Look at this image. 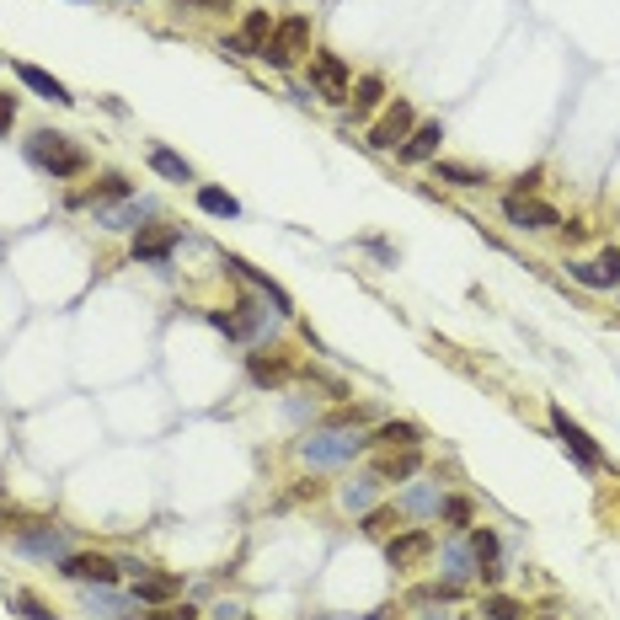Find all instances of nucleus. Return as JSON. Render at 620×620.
<instances>
[{"label": "nucleus", "mask_w": 620, "mask_h": 620, "mask_svg": "<svg viewBox=\"0 0 620 620\" xmlns=\"http://www.w3.org/2000/svg\"><path fill=\"white\" fill-rule=\"evenodd\" d=\"M27 161H33L38 172H49L54 182H70V177H81L86 166H91V155L81 145H70V134L38 129L33 139H27Z\"/></svg>", "instance_id": "f257e3e1"}, {"label": "nucleus", "mask_w": 620, "mask_h": 620, "mask_svg": "<svg viewBox=\"0 0 620 620\" xmlns=\"http://www.w3.org/2000/svg\"><path fill=\"white\" fill-rule=\"evenodd\" d=\"M364 449H369V439H359V433L321 428V433H305L300 439V460L305 465H348V460H359Z\"/></svg>", "instance_id": "f03ea898"}, {"label": "nucleus", "mask_w": 620, "mask_h": 620, "mask_svg": "<svg viewBox=\"0 0 620 620\" xmlns=\"http://www.w3.org/2000/svg\"><path fill=\"white\" fill-rule=\"evenodd\" d=\"M305 49H310V17H284V22H273V38L257 59H268L273 70H289Z\"/></svg>", "instance_id": "7ed1b4c3"}, {"label": "nucleus", "mask_w": 620, "mask_h": 620, "mask_svg": "<svg viewBox=\"0 0 620 620\" xmlns=\"http://www.w3.org/2000/svg\"><path fill=\"white\" fill-rule=\"evenodd\" d=\"M310 86H316L332 107H348V97H353V75H348V65H343L332 49H316V54H310Z\"/></svg>", "instance_id": "20e7f679"}, {"label": "nucleus", "mask_w": 620, "mask_h": 620, "mask_svg": "<svg viewBox=\"0 0 620 620\" xmlns=\"http://www.w3.org/2000/svg\"><path fill=\"white\" fill-rule=\"evenodd\" d=\"M17 551L22 556H43V562H65V556L75 551V540H70L65 524H22Z\"/></svg>", "instance_id": "39448f33"}, {"label": "nucleus", "mask_w": 620, "mask_h": 620, "mask_svg": "<svg viewBox=\"0 0 620 620\" xmlns=\"http://www.w3.org/2000/svg\"><path fill=\"white\" fill-rule=\"evenodd\" d=\"M417 129V113H412V102L407 97H396L391 107H385V113L369 123V145L375 150H401L407 145V134Z\"/></svg>", "instance_id": "423d86ee"}, {"label": "nucleus", "mask_w": 620, "mask_h": 620, "mask_svg": "<svg viewBox=\"0 0 620 620\" xmlns=\"http://www.w3.org/2000/svg\"><path fill=\"white\" fill-rule=\"evenodd\" d=\"M59 572H65L70 583H97V588H113L123 567L113 562V556H102V551H70L65 562H59Z\"/></svg>", "instance_id": "0eeeda50"}, {"label": "nucleus", "mask_w": 620, "mask_h": 620, "mask_svg": "<svg viewBox=\"0 0 620 620\" xmlns=\"http://www.w3.org/2000/svg\"><path fill=\"white\" fill-rule=\"evenodd\" d=\"M177 241H182V230H177V225H139V230H134L129 257H134V262H155V268H161V262L177 252Z\"/></svg>", "instance_id": "6e6552de"}, {"label": "nucleus", "mask_w": 620, "mask_h": 620, "mask_svg": "<svg viewBox=\"0 0 620 620\" xmlns=\"http://www.w3.org/2000/svg\"><path fill=\"white\" fill-rule=\"evenodd\" d=\"M503 220L519 225V230H556L562 225V214H556L551 204H540V198H503Z\"/></svg>", "instance_id": "1a4fd4ad"}, {"label": "nucleus", "mask_w": 620, "mask_h": 620, "mask_svg": "<svg viewBox=\"0 0 620 620\" xmlns=\"http://www.w3.org/2000/svg\"><path fill=\"white\" fill-rule=\"evenodd\" d=\"M551 428H556V439H562V444L572 449V455H578V465H588V471H599V465H604L599 444L588 439V433H583L578 423H572V417H567L562 407H551Z\"/></svg>", "instance_id": "9d476101"}, {"label": "nucleus", "mask_w": 620, "mask_h": 620, "mask_svg": "<svg viewBox=\"0 0 620 620\" xmlns=\"http://www.w3.org/2000/svg\"><path fill=\"white\" fill-rule=\"evenodd\" d=\"M246 375H252V385H262V391H278V385H289L294 364L284 353H252V359H246Z\"/></svg>", "instance_id": "9b49d317"}, {"label": "nucleus", "mask_w": 620, "mask_h": 620, "mask_svg": "<svg viewBox=\"0 0 620 620\" xmlns=\"http://www.w3.org/2000/svg\"><path fill=\"white\" fill-rule=\"evenodd\" d=\"M11 70H17V81H22L27 91H38L43 102H59V107H70V102H75V97H70V86H65V81H54L49 70H38V65H22V59H17Z\"/></svg>", "instance_id": "f8f14e48"}, {"label": "nucleus", "mask_w": 620, "mask_h": 620, "mask_svg": "<svg viewBox=\"0 0 620 620\" xmlns=\"http://www.w3.org/2000/svg\"><path fill=\"white\" fill-rule=\"evenodd\" d=\"M428 551H433V535L428 530H407V535H391L385 562H391V567H412V562H423Z\"/></svg>", "instance_id": "ddd939ff"}, {"label": "nucleus", "mask_w": 620, "mask_h": 620, "mask_svg": "<svg viewBox=\"0 0 620 620\" xmlns=\"http://www.w3.org/2000/svg\"><path fill=\"white\" fill-rule=\"evenodd\" d=\"M417 471H423V455H417V449H391V455L375 460V482H407Z\"/></svg>", "instance_id": "4468645a"}, {"label": "nucleus", "mask_w": 620, "mask_h": 620, "mask_svg": "<svg viewBox=\"0 0 620 620\" xmlns=\"http://www.w3.org/2000/svg\"><path fill=\"white\" fill-rule=\"evenodd\" d=\"M439 139H444V123L433 118V123H417V129L407 134V145H401V161L417 166V161H428L433 150H439Z\"/></svg>", "instance_id": "2eb2a0df"}, {"label": "nucleus", "mask_w": 620, "mask_h": 620, "mask_svg": "<svg viewBox=\"0 0 620 620\" xmlns=\"http://www.w3.org/2000/svg\"><path fill=\"white\" fill-rule=\"evenodd\" d=\"M118 198H129V177H118V172H107L102 182H91L86 193H75L70 204H91V209H102V204H118Z\"/></svg>", "instance_id": "dca6fc26"}, {"label": "nucleus", "mask_w": 620, "mask_h": 620, "mask_svg": "<svg viewBox=\"0 0 620 620\" xmlns=\"http://www.w3.org/2000/svg\"><path fill=\"white\" fill-rule=\"evenodd\" d=\"M225 268H230V273H241V278H252V284H257V289H262V294H268V300L278 305V316H289V310H294V305H289V294L278 289V284H273L268 273H257L252 262H241V257H225Z\"/></svg>", "instance_id": "f3484780"}, {"label": "nucleus", "mask_w": 620, "mask_h": 620, "mask_svg": "<svg viewBox=\"0 0 620 620\" xmlns=\"http://www.w3.org/2000/svg\"><path fill=\"white\" fill-rule=\"evenodd\" d=\"M369 444H380V449H417V444H423V428H417V423H380L375 433H369Z\"/></svg>", "instance_id": "a211bd4d"}, {"label": "nucleus", "mask_w": 620, "mask_h": 620, "mask_svg": "<svg viewBox=\"0 0 620 620\" xmlns=\"http://www.w3.org/2000/svg\"><path fill=\"white\" fill-rule=\"evenodd\" d=\"M353 118H369V113H375V107L385 102V81H380V75L375 70H369V75H359V81H353Z\"/></svg>", "instance_id": "6ab92c4d"}, {"label": "nucleus", "mask_w": 620, "mask_h": 620, "mask_svg": "<svg viewBox=\"0 0 620 620\" xmlns=\"http://www.w3.org/2000/svg\"><path fill=\"white\" fill-rule=\"evenodd\" d=\"M150 214H155L150 198H129V204L113 209V214L102 209V225H107V230H139V220H150Z\"/></svg>", "instance_id": "aec40b11"}, {"label": "nucleus", "mask_w": 620, "mask_h": 620, "mask_svg": "<svg viewBox=\"0 0 620 620\" xmlns=\"http://www.w3.org/2000/svg\"><path fill=\"white\" fill-rule=\"evenodd\" d=\"M150 172H161L166 182H193V166L166 145H150Z\"/></svg>", "instance_id": "412c9836"}, {"label": "nucleus", "mask_w": 620, "mask_h": 620, "mask_svg": "<svg viewBox=\"0 0 620 620\" xmlns=\"http://www.w3.org/2000/svg\"><path fill=\"white\" fill-rule=\"evenodd\" d=\"M182 594L177 578H134V599L139 604H172Z\"/></svg>", "instance_id": "4be33fe9"}, {"label": "nucleus", "mask_w": 620, "mask_h": 620, "mask_svg": "<svg viewBox=\"0 0 620 620\" xmlns=\"http://www.w3.org/2000/svg\"><path fill=\"white\" fill-rule=\"evenodd\" d=\"M433 177L449 182V188H482V182H487V172H476V166H460V161H439V166H433Z\"/></svg>", "instance_id": "5701e85b"}, {"label": "nucleus", "mask_w": 620, "mask_h": 620, "mask_svg": "<svg viewBox=\"0 0 620 620\" xmlns=\"http://www.w3.org/2000/svg\"><path fill=\"white\" fill-rule=\"evenodd\" d=\"M198 209H204V214H220V220H236V214H241V204H236L225 188H198Z\"/></svg>", "instance_id": "b1692460"}, {"label": "nucleus", "mask_w": 620, "mask_h": 620, "mask_svg": "<svg viewBox=\"0 0 620 620\" xmlns=\"http://www.w3.org/2000/svg\"><path fill=\"white\" fill-rule=\"evenodd\" d=\"M6 604H11L17 615H27V620H54L49 604H43L38 594H27V588H6Z\"/></svg>", "instance_id": "393cba45"}, {"label": "nucleus", "mask_w": 620, "mask_h": 620, "mask_svg": "<svg viewBox=\"0 0 620 620\" xmlns=\"http://www.w3.org/2000/svg\"><path fill=\"white\" fill-rule=\"evenodd\" d=\"M343 503L353 508V514H369V508H375V476H364V482H348V487H343Z\"/></svg>", "instance_id": "a878e982"}, {"label": "nucleus", "mask_w": 620, "mask_h": 620, "mask_svg": "<svg viewBox=\"0 0 620 620\" xmlns=\"http://www.w3.org/2000/svg\"><path fill=\"white\" fill-rule=\"evenodd\" d=\"M439 514L455 524V530H471V519H476V508H471V498H439Z\"/></svg>", "instance_id": "bb28decb"}, {"label": "nucleus", "mask_w": 620, "mask_h": 620, "mask_svg": "<svg viewBox=\"0 0 620 620\" xmlns=\"http://www.w3.org/2000/svg\"><path fill=\"white\" fill-rule=\"evenodd\" d=\"M465 546H471L476 567H482V562H498V535H492V530H471V535H465Z\"/></svg>", "instance_id": "cd10ccee"}, {"label": "nucleus", "mask_w": 620, "mask_h": 620, "mask_svg": "<svg viewBox=\"0 0 620 620\" xmlns=\"http://www.w3.org/2000/svg\"><path fill=\"white\" fill-rule=\"evenodd\" d=\"M471 562H476L471 546H449V551H444V578H449V583H460L465 572H471Z\"/></svg>", "instance_id": "c85d7f7f"}, {"label": "nucleus", "mask_w": 620, "mask_h": 620, "mask_svg": "<svg viewBox=\"0 0 620 620\" xmlns=\"http://www.w3.org/2000/svg\"><path fill=\"white\" fill-rule=\"evenodd\" d=\"M482 610H487V620H524V604H519V599H508V594L482 599Z\"/></svg>", "instance_id": "c756f323"}, {"label": "nucleus", "mask_w": 620, "mask_h": 620, "mask_svg": "<svg viewBox=\"0 0 620 620\" xmlns=\"http://www.w3.org/2000/svg\"><path fill=\"white\" fill-rule=\"evenodd\" d=\"M396 519H401V508H369V514H364V535H391Z\"/></svg>", "instance_id": "7c9ffc66"}, {"label": "nucleus", "mask_w": 620, "mask_h": 620, "mask_svg": "<svg viewBox=\"0 0 620 620\" xmlns=\"http://www.w3.org/2000/svg\"><path fill=\"white\" fill-rule=\"evenodd\" d=\"M567 273L578 278L583 289H610V278L599 273V262H567Z\"/></svg>", "instance_id": "2f4dec72"}, {"label": "nucleus", "mask_w": 620, "mask_h": 620, "mask_svg": "<svg viewBox=\"0 0 620 620\" xmlns=\"http://www.w3.org/2000/svg\"><path fill=\"white\" fill-rule=\"evenodd\" d=\"M129 620H198V610H193V604H161V610H155V615H129Z\"/></svg>", "instance_id": "473e14b6"}, {"label": "nucleus", "mask_w": 620, "mask_h": 620, "mask_svg": "<svg viewBox=\"0 0 620 620\" xmlns=\"http://www.w3.org/2000/svg\"><path fill=\"white\" fill-rule=\"evenodd\" d=\"M407 508H412V514H433V508H439V492H433V487H412Z\"/></svg>", "instance_id": "72a5a7b5"}, {"label": "nucleus", "mask_w": 620, "mask_h": 620, "mask_svg": "<svg viewBox=\"0 0 620 620\" xmlns=\"http://www.w3.org/2000/svg\"><path fill=\"white\" fill-rule=\"evenodd\" d=\"M364 417H369L364 407H337V412L327 417V428H359V423H364Z\"/></svg>", "instance_id": "f704fd0d"}, {"label": "nucleus", "mask_w": 620, "mask_h": 620, "mask_svg": "<svg viewBox=\"0 0 620 620\" xmlns=\"http://www.w3.org/2000/svg\"><path fill=\"white\" fill-rule=\"evenodd\" d=\"M599 273L610 278V289L620 284V252H615V246H604V252H599Z\"/></svg>", "instance_id": "c9c22d12"}, {"label": "nucleus", "mask_w": 620, "mask_h": 620, "mask_svg": "<svg viewBox=\"0 0 620 620\" xmlns=\"http://www.w3.org/2000/svg\"><path fill=\"white\" fill-rule=\"evenodd\" d=\"M11 123H17V97L0 91V134H11Z\"/></svg>", "instance_id": "e433bc0d"}, {"label": "nucleus", "mask_w": 620, "mask_h": 620, "mask_svg": "<svg viewBox=\"0 0 620 620\" xmlns=\"http://www.w3.org/2000/svg\"><path fill=\"white\" fill-rule=\"evenodd\" d=\"M97 610H102V615L118 610V594H113V588H97V594H91V615H97Z\"/></svg>", "instance_id": "4c0bfd02"}, {"label": "nucleus", "mask_w": 620, "mask_h": 620, "mask_svg": "<svg viewBox=\"0 0 620 620\" xmlns=\"http://www.w3.org/2000/svg\"><path fill=\"white\" fill-rule=\"evenodd\" d=\"M535 188H540V172H535V166H530V172H519V177H514V198H530Z\"/></svg>", "instance_id": "58836bf2"}, {"label": "nucleus", "mask_w": 620, "mask_h": 620, "mask_svg": "<svg viewBox=\"0 0 620 620\" xmlns=\"http://www.w3.org/2000/svg\"><path fill=\"white\" fill-rule=\"evenodd\" d=\"M182 11H230V0H177Z\"/></svg>", "instance_id": "ea45409f"}]
</instances>
